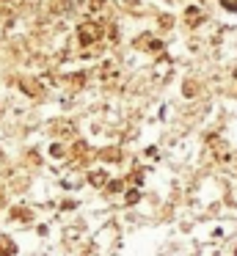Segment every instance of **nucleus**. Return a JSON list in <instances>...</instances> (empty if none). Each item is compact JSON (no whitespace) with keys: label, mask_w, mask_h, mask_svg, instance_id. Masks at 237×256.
<instances>
[{"label":"nucleus","mask_w":237,"mask_h":256,"mask_svg":"<svg viewBox=\"0 0 237 256\" xmlns=\"http://www.w3.org/2000/svg\"><path fill=\"white\" fill-rule=\"evenodd\" d=\"M80 36H83V42H94V36H97V28H94V25H83L80 28Z\"/></svg>","instance_id":"f257e3e1"},{"label":"nucleus","mask_w":237,"mask_h":256,"mask_svg":"<svg viewBox=\"0 0 237 256\" xmlns=\"http://www.w3.org/2000/svg\"><path fill=\"white\" fill-rule=\"evenodd\" d=\"M220 3H223L229 12H237V0H220Z\"/></svg>","instance_id":"f03ea898"}]
</instances>
